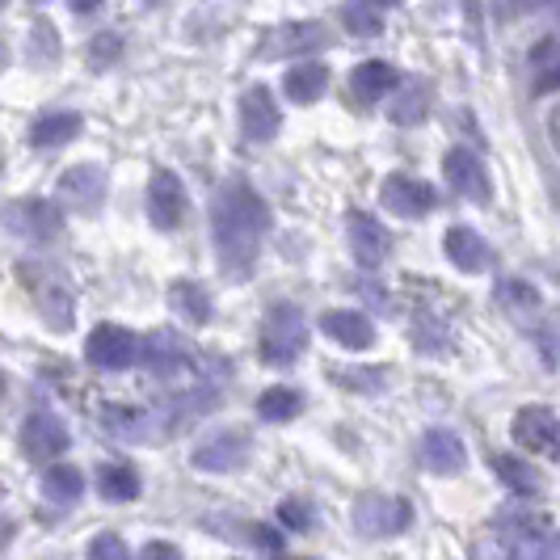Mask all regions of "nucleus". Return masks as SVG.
Listing matches in <instances>:
<instances>
[{
    "label": "nucleus",
    "instance_id": "f257e3e1",
    "mask_svg": "<svg viewBox=\"0 0 560 560\" xmlns=\"http://www.w3.org/2000/svg\"><path fill=\"white\" fill-rule=\"evenodd\" d=\"M266 232H270L266 198L257 195L249 182H241V177L224 182L215 202H211V241H215L220 266L232 279H249L253 275Z\"/></svg>",
    "mask_w": 560,
    "mask_h": 560
},
{
    "label": "nucleus",
    "instance_id": "f03ea898",
    "mask_svg": "<svg viewBox=\"0 0 560 560\" xmlns=\"http://www.w3.org/2000/svg\"><path fill=\"white\" fill-rule=\"evenodd\" d=\"M308 350V320L295 304H275L261 320V341L257 354L266 366H291Z\"/></svg>",
    "mask_w": 560,
    "mask_h": 560
},
{
    "label": "nucleus",
    "instance_id": "7ed1b4c3",
    "mask_svg": "<svg viewBox=\"0 0 560 560\" xmlns=\"http://www.w3.org/2000/svg\"><path fill=\"white\" fill-rule=\"evenodd\" d=\"M498 544L510 557H557L560 532L552 527V518L514 505V510L498 514Z\"/></svg>",
    "mask_w": 560,
    "mask_h": 560
},
{
    "label": "nucleus",
    "instance_id": "20e7f679",
    "mask_svg": "<svg viewBox=\"0 0 560 560\" xmlns=\"http://www.w3.org/2000/svg\"><path fill=\"white\" fill-rule=\"evenodd\" d=\"M0 228L26 241H56L63 232V211L51 198H18L0 207Z\"/></svg>",
    "mask_w": 560,
    "mask_h": 560
},
{
    "label": "nucleus",
    "instance_id": "39448f33",
    "mask_svg": "<svg viewBox=\"0 0 560 560\" xmlns=\"http://www.w3.org/2000/svg\"><path fill=\"white\" fill-rule=\"evenodd\" d=\"M84 359L97 371H110V375L131 371L136 359H140V337L131 329H122V325H97L84 341Z\"/></svg>",
    "mask_w": 560,
    "mask_h": 560
},
{
    "label": "nucleus",
    "instance_id": "423d86ee",
    "mask_svg": "<svg viewBox=\"0 0 560 560\" xmlns=\"http://www.w3.org/2000/svg\"><path fill=\"white\" fill-rule=\"evenodd\" d=\"M413 527V505L405 498H363L354 505V532L366 539H393Z\"/></svg>",
    "mask_w": 560,
    "mask_h": 560
},
{
    "label": "nucleus",
    "instance_id": "0eeeda50",
    "mask_svg": "<svg viewBox=\"0 0 560 560\" xmlns=\"http://www.w3.org/2000/svg\"><path fill=\"white\" fill-rule=\"evenodd\" d=\"M59 207H72L77 215H93L106 202V168L102 165H72L68 173H59L56 182Z\"/></svg>",
    "mask_w": 560,
    "mask_h": 560
},
{
    "label": "nucleus",
    "instance_id": "6e6552de",
    "mask_svg": "<svg viewBox=\"0 0 560 560\" xmlns=\"http://www.w3.org/2000/svg\"><path fill=\"white\" fill-rule=\"evenodd\" d=\"M510 434L523 451H535V455H548L557 459L560 455V418L544 405H523L514 421H510Z\"/></svg>",
    "mask_w": 560,
    "mask_h": 560
},
{
    "label": "nucleus",
    "instance_id": "1a4fd4ad",
    "mask_svg": "<svg viewBox=\"0 0 560 560\" xmlns=\"http://www.w3.org/2000/svg\"><path fill=\"white\" fill-rule=\"evenodd\" d=\"M380 198H384V207L393 211L396 220H425V215L439 207L434 186H430V182H421V177H409V173H393V177H384Z\"/></svg>",
    "mask_w": 560,
    "mask_h": 560
},
{
    "label": "nucleus",
    "instance_id": "9d476101",
    "mask_svg": "<svg viewBox=\"0 0 560 560\" xmlns=\"http://www.w3.org/2000/svg\"><path fill=\"white\" fill-rule=\"evenodd\" d=\"M148 220L161 232H173L186 220V182L173 168H156L148 182Z\"/></svg>",
    "mask_w": 560,
    "mask_h": 560
},
{
    "label": "nucleus",
    "instance_id": "9b49d317",
    "mask_svg": "<svg viewBox=\"0 0 560 560\" xmlns=\"http://www.w3.org/2000/svg\"><path fill=\"white\" fill-rule=\"evenodd\" d=\"M282 127V110L266 84H253L241 93V136L249 143H270Z\"/></svg>",
    "mask_w": 560,
    "mask_h": 560
},
{
    "label": "nucleus",
    "instance_id": "f8f14e48",
    "mask_svg": "<svg viewBox=\"0 0 560 560\" xmlns=\"http://www.w3.org/2000/svg\"><path fill=\"white\" fill-rule=\"evenodd\" d=\"M443 173H447V186L459 198H468V202H489L493 198L489 168H485V161L472 148H451L447 161H443Z\"/></svg>",
    "mask_w": 560,
    "mask_h": 560
},
{
    "label": "nucleus",
    "instance_id": "ddd939ff",
    "mask_svg": "<svg viewBox=\"0 0 560 560\" xmlns=\"http://www.w3.org/2000/svg\"><path fill=\"white\" fill-rule=\"evenodd\" d=\"M68 443H72V434H68V425H63L51 409H34V413L22 421V451H26L34 464L63 455Z\"/></svg>",
    "mask_w": 560,
    "mask_h": 560
},
{
    "label": "nucleus",
    "instance_id": "4468645a",
    "mask_svg": "<svg viewBox=\"0 0 560 560\" xmlns=\"http://www.w3.org/2000/svg\"><path fill=\"white\" fill-rule=\"evenodd\" d=\"M249 451L253 443L245 430H220L195 447V468L198 472H236V468H245Z\"/></svg>",
    "mask_w": 560,
    "mask_h": 560
},
{
    "label": "nucleus",
    "instance_id": "2eb2a0df",
    "mask_svg": "<svg viewBox=\"0 0 560 560\" xmlns=\"http://www.w3.org/2000/svg\"><path fill=\"white\" fill-rule=\"evenodd\" d=\"M346 241H350V253H354V261L363 270H380L384 266V257H388V232H384V224L371 211H350Z\"/></svg>",
    "mask_w": 560,
    "mask_h": 560
},
{
    "label": "nucleus",
    "instance_id": "dca6fc26",
    "mask_svg": "<svg viewBox=\"0 0 560 560\" xmlns=\"http://www.w3.org/2000/svg\"><path fill=\"white\" fill-rule=\"evenodd\" d=\"M443 253H447L451 266L464 270V275H485L493 266V249L485 245V236H480L477 228L468 224H451L443 232Z\"/></svg>",
    "mask_w": 560,
    "mask_h": 560
},
{
    "label": "nucleus",
    "instance_id": "f3484780",
    "mask_svg": "<svg viewBox=\"0 0 560 560\" xmlns=\"http://www.w3.org/2000/svg\"><path fill=\"white\" fill-rule=\"evenodd\" d=\"M421 459H425L430 472L451 477V472H464V468H468V447H464V439H459L455 430L434 425V430L421 434Z\"/></svg>",
    "mask_w": 560,
    "mask_h": 560
},
{
    "label": "nucleus",
    "instance_id": "a211bd4d",
    "mask_svg": "<svg viewBox=\"0 0 560 560\" xmlns=\"http://www.w3.org/2000/svg\"><path fill=\"white\" fill-rule=\"evenodd\" d=\"M320 334L337 341L341 350H371L375 346V325H371V316L354 308H334L320 316Z\"/></svg>",
    "mask_w": 560,
    "mask_h": 560
},
{
    "label": "nucleus",
    "instance_id": "6ab92c4d",
    "mask_svg": "<svg viewBox=\"0 0 560 560\" xmlns=\"http://www.w3.org/2000/svg\"><path fill=\"white\" fill-rule=\"evenodd\" d=\"M329 89V68L320 59H300L282 72V93L295 102V106H312L320 93Z\"/></svg>",
    "mask_w": 560,
    "mask_h": 560
},
{
    "label": "nucleus",
    "instance_id": "aec40b11",
    "mask_svg": "<svg viewBox=\"0 0 560 560\" xmlns=\"http://www.w3.org/2000/svg\"><path fill=\"white\" fill-rule=\"evenodd\" d=\"M396 84H400V72H396V63H388V59H363L350 72V93L359 102H380V97L393 93Z\"/></svg>",
    "mask_w": 560,
    "mask_h": 560
},
{
    "label": "nucleus",
    "instance_id": "412c9836",
    "mask_svg": "<svg viewBox=\"0 0 560 560\" xmlns=\"http://www.w3.org/2000/svg\"><path fill=\"white\" fill-rule=\"evenodd\" d=\"M140 354L152 375H177L186 366V346H182V337L168 334V329H156L148 341H140Z\"/></svg>",
    "mask_w": 560,
    "mask_h": 560
},
{
    "label": "nucleus",
    "instance_id": "4be33fe9",
    "mask_svg": "<svg viewBox=\"0 0 560 560\" xmlns=\"http://www.w3.org/2000/svg\"><path fill=\"white\" fill-rule=\"evenodd\" d=\"M493 472H498V480H502L514 498H523V502H532V498L544 493V480H539V472H535L523 455H493Z\"/></svg>",
    "mask_w": 560,
    "mask_h": 560
},
{
    "label": "nucleus",
    "instance_id": "5701e85b",
    "mask_svg": "<svg viewBox=\"0 0 560 560\" xmlns=\"http://www.w3.org/2000/svg\"><path fill=\"white\" fill-rule=\"evenodd\" d=\"M84 118L77 110H56V114H43L38 122H34V131H30V143L34 148H63V143H72L81 136Z\"/></svg>",
    "mask_w": 560,
    "mask_h": 560
},
{
    "label": "nucleus",
    "instance_id": "b1692460",
    "mask_svg": "<svg viewBox=\"0 0 560 560\" xmlns=\"http://www.w3.org/2000/svg\"><path fill=\"white\" fill-rule=\"evenodd\" d=\"M84 493V472L77 464H51L43 472V498L56 505H77Z\"/></svg>",
    "mask_w": 560,
    "mask_h": 560
},
{
    "label": "nucleus",
    "instance_id": "393cba45",
    "mask_svg": "<svg viewBox=\"0 0 560 560\" xmlns=\"http://www.w3.org/2000/svg\"><path fill=\"white\" fill-rule=\"evenodd\" d=\"M140 472L131 468V464H102V472H97V493L106 498V502H136L140 498Z\"/></svg>",
    "mask_w": 560,
    "mask_h": 560
},
{
    "label": "nucleus",
    "instance_id": "a878e982",
    "mask_svg": "<svg viewBox=\"0 0 560 560\" xmlns=\"http://www.w3.org/2000/svg\"><path fill=\"white\" fill-rule=\"evenodd\" d=\"M300 413H304V393H300V388H287V384L266 388V393H261V400H257V418L275 421V425L300 418Z\"/></svg>",
    "mask_w": 560,
    "mask_h": 560
},
{
    "label": "nucleus",
    "instance_id": "bb28decb",
    "mask_svg": "<svg viewBox=\"0 0 560 560\" xmlns=\"http://www.w3.org/2000/svg\"><path fill=\"white\" fill-rule=\"evenodd\" d=\"M312 47H325V26L320 22H295V26H282L266 51H279V56H300V51H312Z\"/></svg>",
    "mask_w": 560,
    "mask_h": 560
},
{
    "label": "nucleus",
    "instance_id": "cd10ccee",
    "mask_svg": "<svg viewBox=\"0 0 560 560\" xmlns=\"http://www.w3.org/2000/svg\"><path fill=\"white\" fill-rule=\"evenodd\" d=\"M168 304L182 312L190 325H207V320H211V295H207L195 279L173 282V287H168Z\"/></svg>",
    "mask_w": 560,
    "mask_h": 560
},
{
    "label": "nucleus",
    "instance_id": "c85d7f7f",
    "mask_svg": "<svg viewBox=\"0 0 560 560\" xmlns=\"http://www.w3.org/2000/svg\"><path fill=\"white\" fill-rule=\"evenodd\" d=\"M38 312H43V320L51 325V329H68L72 325V316H77V304H72V291L63 287V282H51L43 295H38Z\"/></svg>",
    "mask_w": 560,
    "mask_h": 560
},
{
    "label": "nucleus",
    "instance_id": "c756f323",
    "mask_svg": "<svg viewBox=\"0 0 560 560\" xmlns=\"http://www.w3.org/2000/svg\"><path fill=\"white\" fill-rule=\"evenodd\" d=\"M341 22H346L350 34H359V38H375L384 30V18H380V4L375 0H346L341 4Z\"/></svg>",
    "mask_w": 560,
    "mask_h": 560
},
{
    "label": "nucleus",
    "instance_id": "7c9ffc66",
    "mask_svg": "<svg viewBox=\"0 0 560 560\" xmlns=\"http://www.w3.org/2000/svg\"><path fill=\"white\" fill-rule=\"evenodd\" d=\"M498 300H502V308L510 312V316H518V320L539 312V291L523 279H505L502 287H498Z\"/></svg>",
    "mask_w": 560,
    "mask_h": 560
},
{
    "label": "nucleus",
    "instance_id": "2f4dec72",
    "mask_svg": "<svg viewBox=\"0 0 560 560\" xmlns=\"http://www.w3.org/2000/svg\"><path fill=\"white\" fill-rule=\"evenodd\" d=\"M532 68L539 72V81H535V93L560 89V38H548L544 47H535V51H532Z\"/></svg>",
    "mask_w": 560,
    "mask_h": 560
},
{
    "label": "nucleus",
    "instance_id": "473e14b6",
    "mask_svg": "<svg viewBox=\"0 0 560 560\" xmlns=\"http://www.w3.org/2000/svg\"><path fill=\"white\" fill-rule=\"evenodd\" d=\"M30 56L38 59V63H56L59 59V38L51 22H38V26L30 30Z\"/></svg>",
    "mask_w": 560,
    "mask_h": 560
},
{
    "label": "nucleus",
    "instance_id": "72a5a7b5",
    "mask_svg": "<svg viewBox=\"0 0 560 560\" xmlns=\"http://www.w3.org/2000/svg\"><path fill=\"white\" fill-rule=\"evenodd\" d=\"M279 523L287 532H308L312 523H316V510L308 502H300V498H287L279 505Z\"/></svg>",
    "mask_w": 560,
    "mask_h": 560
},
{
    "label": "nucleus",
    "instance_id": "f704fd0d",
    "mask_svg": "<svg viewBox=\"0 0 560 560\" xmlns=\"http://www.w3.org/2000/svg\"><path fill=\"white\" fill-rule=\"evenodd\" d=\"M421 118H425V89H409L400 102H393V122L413 127V122H421Z\"/></svg>",
    "mask_w": 560,
    "mask_h": 560
},
{
    "label": "nucleus",
    "instance_id": "c9c22d12",
    "mask_svg": "<svg viewBox=\"0 0 560 560\" xmlns=\"http://www.w3.org/2000/svg\"><path fill=\"white\" fill-rule=\"evenodd\" d=\"M89 557H93V560H127V557H131V548H127L118 535L106 532V535H97V539L89 544Z\"/></svg>",
    "mask_w": 560,
    "mask_h": 560
},
{
    "label": "nucleus",
    "instance_id": "e433bc0d",
    "mask_svg": "<svg viewBox=\"0 0 560 560\" xmlns=\"http://www.w3.org/2000/svg\"><path fill=\"white\" fill-rule=\"evenodd\" d=\"M249 539L261 548V552H282V548H287V539H282L275 527H266V523H257V527L249 532Z\"/></svg>",
    "mask_w": 560,
    "mask_h": 560
},
{
    "label": "nucleus",
    "instance_id": "4c0bfd02",
    "mask_svg": "<svg viewBox=\"0 0 560 560\" xmlns=\"http://www.w3.org/2000/svg\"><path fill=\"white\" fill-rule=\"evenodd\" d=\"M143 557H168V560H177V557H182V548H177V544H143Z\"/></svg>",
    "mask_w": 560,
    "mask_h": 560
},
{
    "label": "nucleus",
    "instance_id": "58836bf2",
    "mask_svg": "<svg viewBox=\"0 0 560 560\" xmlns=\"http://www.w3.org/2000/svg\"><path fill=\"white\" fill-rule=\"evenodd\" d=\"M102 4H106V0H68L72 13H93V9H102Z\"/></svg>",
    "mask_w": 560,
    "mask_h": 560
},
{
    "label": "nucleus",
    "instance_id": "ea45409f",
    "mask_svg": "<svg viewBox=\"0 0 560 560\" xmlns=\"http://www.w3.org/2000/svg\"><path fill=\"white\" fill-rule=\"evenodd\" d=\"M544 4H552V0H514V9H523V13H535V9H544Z\"/></svg>",
    "mask_w": 560,
    "mask_h": 560
},
{
    "label": "nucleus",
    "instance_id": "a19ab883",
    "mask_svg": "<svg viewBox=\"0 0 560 560\" xmlns=\"http://www.w3.org/2000/svg\"><path fill=\"white\" fill-rule=\"evenodd\" d=\"M0 396H4V371H0Z\"/></svg>",
    "mask_w": 560,
    "mask_h": 560
},
{
    "label": "nucleus",
    "instance_id": "79ce46f5",
    "mask_svg": "<svg viewBox=\"0 0 560 560\" xmlns=\"http://www.w3.org/2000/svg\"><path fill=\"white\" fill-rule=\"evenodd\" d=\"M375 4H400V0H375Z\"/></svg>",
    "mask_w": 560,
    "mask_h": 560
}]
</instances>
